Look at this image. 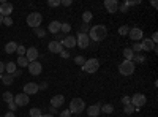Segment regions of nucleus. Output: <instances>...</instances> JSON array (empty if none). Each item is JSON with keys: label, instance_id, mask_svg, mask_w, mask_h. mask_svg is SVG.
I'll list each match as a JSON object with an SVG mask.
<instances>
[{"label": "nucleus", "instance_id": "473e14b6", "mask_svg": "<svg viewBox=\"0 0 158 117\" xmlns=\"http://www.w3.org/2000/svg\"><path fill=\"white\" fill-rule=\"evenodd\" d=\"M60 3H62V0H48V6H51V8L60 6Z\"/></svg>", "mask_w": 158, "mask_h": 117}, {"label": "nucleus", "instance_id": "f257e3e1", "mask_svg": "<svg viewBox=\"0 0 158 117\" xmlns=\"http://www.w3.org/2000/svg\"><path fill=\"white\" fill-rule=\"evenodd\" d=\"M106 36H108V29L104 27V25H101V24L94 25V27H90V30H89V38H90L92 41L100 43V41H103Z\"/></svg>", "mask_w": 158, "mask_h": 117}, {"label": "nucleus", "instance_id": "c9c22d12", "mask_svg": "<svg viewBox=\"0 0 158 117\" xmlns=\"http://www.w3.org/2000/svg\"><path fill=\"white\" fill-rule=\"evenodd\" d=\"M128 32H130V27H127V25H120L118 27V33L120 35H128Z\"/></svg>", "mask_w": 158, "mask_h": 117}, {"label": "nucleus", "instance_id": "bb28decb", "mask_svg": "<svg viewBox=\"0 0 158 117\" xmlns=\"http://www.w3.org/2000/svg\"><path fill=\"white\" fill-rule=\"evenodd\" d=\"M92 18H94V15H92L90 11H85V13H82V22H84V24H89V22L92 21Z\"/></svg>", "mask_w": 158, "mask_h": 117}, {"label": "nucleus", "instance_id": "ea45409f", "mask_svg": "<svg viewBox=\"0 0 158 117\" xmlns=\"http://www.w3.org/2000/svg\"><path fill=\"white\" fill-rule=\"evenodd\" d=\"M89 24H84L82 22V25H81V27H79V33H89Z\"/></svg>", "mask_w": 158, "mask_h": 117}, {"label": "nucleus", "instance_id": "6e6552de", "mask_svg": "<svg viewBox=\"0 0 158 117\" xmlns=\"http://www.w3.org/2000/svg\"><path fill=\"white\" fill-rule=\"evenodd\" d=\"M76 44H77L79 48H82V49L89 48V44H90V38H89V33H77V38H76Z\"/></svg>", "mask_w": 158, "mask_h": 117}, {"label": "nucleus", "instance_id": "5701e85b", "mask_svg": "<svg viewBox=\"0 0 158 117\" xmlns=\"http://www.w3.org/2000/svg\"><path fill=\"white\" fill-rule=\"evenodd\" d=\"M0 79H2V82L5 86H11L13 81H15V77H13V74H0Z\"/></svg>", "mask_w": 158, "mask_h": 117}, {"label": "nucleus", "instance_id": "864d4df0", "mask_svg": "<svg viewBox=\"0 0 158 117\" xmlns=\"http://www.w3.org/2000/svg\"><path fill=\"white\" fill-rule=\"evenodd\" d=\"M21 73H22L21 70H16V73H15V74H13V77H18V76H21Z\"/></svg>", "mask_w": 158, "mask_h": 117}, {"label": "nucleus", "instance_id": "b1692460", "mask_svg": "<svg viewBox=\"0 0 158 117\" xmlns=\"http://www.w3.org/2000/svg\"><path fill=\"white\" fill-rule=\"evenodd\" d=\"M29 60L25 59V56H22V57H18V60H16V65L18 67H21V68H24V67H29Z\"/></svg>", "mask_w": 158, "mask_h": 117}, {"label": "nucleus", "instance_id": "2eb2a0df", "mask_svg": "<svg viewBox=\"0 0 158 117\" xmlns=\"http://www.w3.org/2000/svg\"><path fill=\"white\" fill-rule=\"evenodd\" d=\"M48 48H49V51L52 54H60L62 51H63V46H62V43H59V41H54L52 40L49 44H48Z\"/></svg>", "mask_w": 158, "mask_h": 117}, {"label": "nucleus", "instance_id": "20e7f679", "mask_svg": "<svg viewBox=\"0 0 158 117\" xmlns=\"http://www.w3.org/2000/svg\"><path fill=\"white\" fill-rule=\"evenodd\" d=\"M135 63L133 60H123L120 65H118V71H120L122 76H131L135 73Z\"/></svg>", "mask_w": 158, "mask_h": 117}, {"label": "nucleus", "instance_id": "2f4dec72", "mask_svg": "<svg viewBox=\"0 0 158 117\" xmlns=\"http://www.w3.org/2000/svg\"><path fill=\"white\" fill-rule=\"evenodd\" d=\"M123 111H125V114H133V112L136 111V108H135V106H133V105H131V103H130V105L123 106Z\"/></svg>", "mask_w": 158, "mask_h": 117}, {"label": "nucleus", "instance_id": "79ce46f5", "mask_svg": "<svg viewBox=\"0 0 158 117\" xmlns=\"http://www.w3.org/2000/svg\"><path fill=\"white\" fill-rule=\"evenodd\" d=\"M130 103H131V97H127V95H125V97L122 98V105L127 106V105H130Z\"/></svg>", "mask_w": 158, "mask_h": 117}, {"label": "nucleus", "instance_id": "de8ad7c7", "mask_svg": "<svg viewBox=\"0 0 158 117\" xmlns=\"http://www.w3.org/2000/svg\"><path fill=\"white\" fill-rule=\"evenodd\" d=\"M60 5H63V6H70L71 5V0H62V3Z\"/></svg>", "mask_w": 158, "mask_h": 117}, {"label": "nucleus", "instance_id": "4c0bfd02", "mask_svg": "<svg viewBox=\"0 0 158 117\" xmlns=\"http://www.w3.org/2000/svg\"><path fill=\"white\" fill-rule=\"evenodd\" d=\"M74 63H77V65H81V67H82V65L85 63V59L82 56H76L74 57Z\"/></svg>", "mask_w": 158, "mask_h": 117}, {"label": "nucleus", "instance_id": "e433bc0d", "mask_svg": "<svg viewBox=\"0 0 158 117\" xmlns=\"http://www.w3.org/2000/svg\"><path fill=\"white\" fill-rule=\"evenodd\" d=\"M65 36H67V35H63L62 32H59V33H56V35H54V38H56L54 41H59V43H62V41L65 40Z\"/></svg>", "mask_w": 158, "mask_h": 117}, {"label": "nucleus", "instance_id": "7c9ffc66", "mask_svg": "<svg viewBox=\"0 0 158 117\" xmlns=\"http://www.w3.org/2000/svg\"><path fill=\"white\" fill-rule=\"evenodd\" d=\"M114 111V106L112 105H103L101 106V112H104V114H111Z\"/></svg>", "mask_w": 158, "mask_h": 117}, {"label": "nucleus", "instance_id": "a19ab883", "mask_svg": "<svg viewBox=\"0 0 158 117\" xmlns=\"http://www.w3.org/2000/svg\"><path fill=\"white\" fill-rule=\"evenodd\" d=\"M3 25H8V27H11V25H13V19H11V16L3 18Z\"/></svg>", "mask_w": 158, "mask_h": 117}, {"label": "nucleus", "instance_id": "8fccbe9b", "mask_svg": "<svg viewBox=\"0 0 158 117\" xmlns=\"http://www.w3.org/2000/svg\"><path fill=\"white\" fill-rule=\"evenodd\" d=\"M118 8H120V10H122V13H127V10H128V6H127V3H123V5H120V6H118Z\"/></svg>", "mask_w": 158, "mask_h": 117}, {"label": "nucleus", "instance_id": "4d7b16f0", "mask_svg": "<svg viewBox=\"0 0 158 117\" xmlns=\"http://www.w3.org/2000/svg\"><path fill=\"white\" fill-rule=\"evenodd\" d=\"M41 117H56V115H52V114H43Z\"/></svg>", "mask_w": 158, "mask_h": 117}, {"label": "nucleus", "instance_id": "c03bdc74", "mask_svg": "<svg viewBox=\"0 0 158 117\" xmlns=\"http://www.w3.org/2000/svg\"><path fill=\"white\" fill-rule=\"evenodd\" d=\"M60 117H71V112H70L68 109H65V111L60 112Z\"/></svg>", "mask_w": 158, "mask_h": 117}, {"label": "nucleus", "instance_id": "a18cd8bd", "mask_svg": "<svg viewBox=\"0 0 158 117\" xmlns=\"http://www.w3.org/2000/svg\"><path fill=\"white\" fill-rule=\"evenodd\" d=\"M150 40H152V43H153V44H156V41H158V33H156V32L152 35V38H150Z\"/></svg>", "mask_w": 158, "mask_h": 117}, {"label": "nucleus", "instance_id": "dca6fc26", "mask_svg": "<svg viewBox=\"0 0 158 117\" xmlns=\"http://www.w3.org/2000/svg\"><path fill=\"white\" fill-rule=\"evenodd\" d=\"M63 103H65V97L63 95H54V97L51 98V106L56 108V109H59Z\"/></svg>", "mask_w": 158, "mask_h": 117}, {"label": "nucleus", "instance_id": "0eeeda50", "mask_svg": "<svg viewBox=\"0 0 158 117\" xmlns=\"http://www.w3.org/2000/svg\"><path fill=\"white\" fill-rule=\"evenodd\" d=\"M29 73L32 74V76H40L41 74V71H43V65L40 63L38 60H35V62H30L29 63Z\"/></svg>", "mask_w": 158, "mask_h": 117}, {"label": "nucleus", "instance_id": "6ab92c4d", "mask_svg": "<svg viewBox=\"0 0 158 117\" xmlns=\"http://www.w3.org/2000/svg\"><path fill=\"white\" fill-rule=\"evenodd\" d=\"M25 59L29 62H35L38 59V49L36 48H29L27 52H25Z\"/></svg>", "mask_w": 158, "mask_h": 117}, {"label": "nucleus", "instance_id": "f03ea898", "mask_svg": "<svg viewBox=\"0 0 158 117\" xmlns=\"http://www.w3.org/2000/svg\"><path fill=\"white\" fill-rule=\"evenodd\" d=\"M84 109H85V103H84L82 98H73L70 101V109L68 111L71 114H81V112H84Z\"/></svg>", "mask_w": 158, "mask_h": 117}, {"label": "nucleus", "instance_id": "f3484780", "mask_svg": "<svg viewBox=\"0 0 158 117\" xmlns=\"http://www.w3.org/2000/svg\"><path fill=\"white\" fill-rule=\"evenodd\" d=\"M87 114L89 117H98L101 114V105H92L87 108Z\"/></svg>", "mask_w": 158, "mask_h": 117}, {"label": "nucleus", "instance_id": "a878e982", "mask_svg": "<svg viewBox=\"0 0 158 117\" xmlns=\"http://www.w3.org/2000/svg\"><path fill=\"white\" fill-rule=\"evenodd\" d=\"M70 30H71V24H68V22H62V24H60V32H62L63 35H67Z\"/></svg>", "mask_w": 158, "mask_h": 117}, {"label": "nucleus", "instance_id": "1a4fd4ad", "mask_svg": "<svg viewBox=\"0 0 158 117\" xmlns=\"http://www.w3.org/2000/svg\"><path fill=\"white\" fill-rule=\"evenodd\" d=\"M128 35H130L131 40H133V43H138V41H141L142 38H144V32H142L139 27H133V29H130Z\"/></svg>", "mask_w": 158, "mask_h": 117}, {"label": "nucleus", "instance_id": "13d9d810", "mask_svg": "<svg viewBox=\"0 0 158 117\" xmlns=\"http://www.w3.org/2000/svg\"><path fill=\"white\" fill-rule=\"evenodd\" d=\"M0 25H3V16L0 15Z\"/></svg>", "mask_w": 158, "mask_h": 117}, {"label": "nucleus", "instance_id": "603ef678", "mask_svg": "<svg viewBox=\"0 0 158 117\" xmlns=\"http://www.w3.org/2000/svg\"><path fill=\"white\" fill-rule=\"evenodd\" d=\"M3 117H16V115H15V112H11V111H8V112H6V114L3 115Z\"/></svg>", "mask_w": 158, "mask_h": 117}, {"label": "nucleus", "instance_id": "a211bd4d", "mask_svg": "<svg viewBox=\"0 0 158 117\" xmlns=\"http://www.w3.org/2000/svg\"><path fill=\"white\" fill-rule=\"evenodd\" d=\"M62 46L63 48H68V49H73L76 46V38L71 36V35H67V36H65V40L62 41Z\"/></svg>", "mask_w": 158, "mask_h": 117}, {"label": "nucleus", "instance_id": "f8f14e48", "mask_svg": "<svg viewBox=\"0 0 158 117\" xmlns=\"http://www.w3.org/2000/svg\"><path fill=\"white\" fill-rule=\"evenodd\" d=\"M11 13H13V5L10 2H2L0 3V15H2L3 18H8Z\"/></svg>", "mask_w": 158, "mask_h": 117}, {"label": "nucleus", "instance_id": "423d86ee", "mask_svg": "<svg viewBox=\"0 0 158 117\" xmlns=\"http://www.w3.org/2000/svg\"><path fill=\"white\" fill-rule=\"evenodd\" d=\"M146 103H147V98H146V95H144V94H135L133 97H131V105H133L136 109L142 108Z\"/></svg>", "mask_w": 158, "mask_h": 117}, {"label": "nucleus", "instance_id": "5fc2aeb1", "mask_svg": "<svg viewBox=\"0 0 158 117\" xmlns=\"http://www.w3.org/2000/svg\"><path fill=\"white\" fill-rule=\"evenodd\" d=\"M51 114H52V115H54V114H57V109H56V108H52V106H51Z\"/></svg>", "mask_w": 158, "mask_h": 117}, {"label": "nucleus", "instance_id": "9d476101", "mask_svg": "<svg viewBox=\"0 0 158 117\" xmlns=\"http://www.w3.org/2000/svg\"><path fill=\"white\" fill-rule=\"evenodd\" d=\"M141 48H142V51H155V52L158 51L156 44L152 43L150 38H142V40H141Z\"/></svg>", "mask_w": 158, "mask_h": 117}, {"label": "nucleus", "instance_id": "6e6d98bb", "mask_svg": "<svg viewBox=\"0 0 158 117\" xmlns=\"http://www.w3.org/2000/svg\"><path fill=\"white\" fill-rule=\"evenodd\" d=\"M156 5H158V3H156V0H152V6H153V8H156Z\"/></svg>", "mask_w": 158, "mask_h": 117}, {"label": "nucleus", "instance_id": "c756f323", "mask_svg": "<svg viewBox=\"0 0 158 117\" xmlns=\"http://www.w3.org/2000/svg\"><path fill=\"white\" fill-rule=\"evenodd\" d=\"M130 49H131V51H133V52H135V54H139V52H141V51H142V48H141V41H138V43H133V46H131Z\"/></svg>", "mask_w": 158, "mask_h": 117}, {"label": "nucleus", "instance_id": "49530a36", "mask_svg": "<svg viewBox=\"0 0 158 117\" xmlns=\"http://www.w3.org/2000/svg\"><path fill=\"white\" fill-rule=\"evenodd\" d=\"M38 89H40V90H46V89H48V82H41V84H38Z\"/></svg>", "mask_w": 158, "mask_h": 117}, {"label": "nucleus", "instance_id": "cd10ccee", "mask_svg": "<svg viewBox=\"0 0 158 117\" xmlns=\"http://www.w3.org/2000/svg\"><path fill=\"white\" fill-rule=\"evenodd\" d=\"M144 62H146V56H142V54H135L133 63H144Z\"/></svg>", "mask_w": 158, "mask_h": 117}, {"label": "nucleus", "instance_id": "f704fd0d", "mask_svg": "<svg viewBox=\"0 0 158 117\" xmlns=\"http://www.w3.org/2000/svg\"><path fill=\"white\" fill-rule=\"evenodd\" d=\"M13 100H15V97H13L11 92H5V94H3V101L10 103V101H13Z\"/></svg>", "mask_w": 158, "mask_h": 117}, {"label": "nucleus", "instance_id": "37998d69", "mask_svg": "<svg viewBox=\"0 0 158 117\" xmlns=\"http://www.w3.org/2000/svg\"><path fill=\"white\" fill-rule=\"evenodd\" d=\"M8 108H10V111H11V112H15L18 106H16V103H15V101H10V103H8Z\"/></svg>", "mask_w": 158, "mask_h": 117}, {"label": "nucleus", "instance_id": "412c9836", "mask_svg": "<svg viewBox=\"0 0 158 117\" xmlns=\"http://www.w3.org/2000/svg\"><path fill=\"white\" fill-rule=\"evenodd\" d=\"M16 70H18L16 62H6V63H5V71H6L8 74H15Z\"/></svg>", "mask_w": 158, "mask_h": 117}, {"label": "nucleus", "instance_id": "39448f33", "mask_svg": "<svg viewBox=\"0 0 158 117\" xmlns=\"http://www.w3.org/2000/svg\"><path fill=\"white\" fill-rule=\"evenodd\" d=\"M98 68H100V62H98V59H89V60H85V63L82 65V70L85 71V73H97L98 71Z\"/></svg>", "mask_w": 158, "mask_h": 117}, {"label": "nucleus", "instance_id": "09e8293b", "mask_svg": "<svg viewBox=\"0 0 158 117\" xmlns=\"http://www.w3.org/2000/svg\"><path fill=\"white\" fill-rule=\"evenodd\" d=\"M5 71V62H0V74H3Z\"/></svg>", "mask_w": 158, "mask_h": 117}, {"label": "nucleus", "instance_id": "3c124183", "mask_svg": "<svg viewBox=\"0 0 158 117\" xmlns=\"http://www.w3.org/2000/svg\"><path fill=\"white\" fill-rule=\"evenodd\" d=\"M60 56H62V57H65V59H68V57H70V54L67 52V51H62V52H60Z\"/></svg>", "mask_w": 158, "mask_h": 117}, {"label": "nucleus", "instance_id": "9b49d317", "mask_svg": "<svg viewBox=\"0 0 158 117\" xmlns=\"http://www.w3.org/2000/svg\"><path fill=\"white\" fill-rule=\"evenodd\" d=\"M13 101H15V103H16V106L19 108V106H27L30 100H29V95H25V94L22 92V94L16 95V97H15V100H13Z\"/></svg>", "mask_w": 158, "mask_h": 117}, {"label": "nucleus", "instance_id": "c85d7f7f", "mask_svg": "<svg viewBox=\"0 0 158 117\" xmlns=\"http://www.w3.org/2000/svg\"><path fill=\"white\" fill-rule=\"evenodd\" d=\"M30 117H41L43 114H41V109H40V108H32L30 109Z\"/></svg>", "mask_w": 158, "mask_h": 117}, {"label": "nucleus", "instance_id": "72a5a7b5", "mask_svg": "<svg viewBox=\"0 0 158 117\" xmlns=\"http://www.w3.org/2000/svg\"><path fill=\"white\" fill-rule=\"evenodd\" d=\"M35 35L40 36V38H43V36H46V30L41 29V27H36V29H35Z\"/></svg>", "mask_w": 158, "mask_h": 117}, {"label": "nucleus", "instance_id": "393cba45", "mask_svg": "<svg viewBox=\"0 0 158 117\" xmlns=\"http://www.w3.org/2000/svg\"><path fill=\"white\" fill-rule=\"evenodd\" d=\"M123 57H125V60H133L135 52H133L130 48H125V49H123Z\"/></svg>", "mask_w": 158, "mask_h": 117}, {"label": "nucleus", "instance_id": "7ed1b4c3", "mask_svg": "<svg viewBox=\"0 0 158 117\" xmlns=\"http://www.w3.org/2000/svg\"><path fill=\"white\" fill-rule=\"evenodd\" d=\"M27 25L29 27H33V29H36V27H40L41 25V22H43V16H41V13H36V11H33V13H29V16H27Z\"/></svg>", "mask_w": 158, "mask_h": 117}, {"label": "nucleus", "instance_id": "4468645a", "mask_svg": "<svg viewBox=\"0 0 158 117\" xmlns=\"http://www.w3.org/2000/svg\"><path fill=\"white\" fill-rule=\"evenodd\" d=\"M104 8L108 10V13L114 15V13H117V10H118V2L117 0H104Z\"/></svg>", "mask_w": 158, "mask_h": 117}, {"label": "nucleus", "instance_id": "4be33fe9", "mask_svg": "<svg viewBox=\"0 0 158 117\" xmlns=\"http://www.w3.org/2000/svg\"><path fill=\"white\" fill-rule=\"evenodd\" d=\"M16 49H18V44L15 41H10L5 44V52L6 54H13V52H16Z\"/></svg>", "mask_w": 158, "mask_h": 117}, {"label": "nucleus", "instance_id": "ddd939ff", "mask_svg": "<svg viewBox=\"0 0 158 117\" xmlns=\"http://www.w3.org/2000/svg\"><path fill=\"white\" fill-rule=\"evenodd\" d=\"M38 84L36 82H27L24 86V94L25 95H35V94H38Z\"/></svg>", "mask_w": 158, "mask_h": 117}, {"label": "nucleus", "instance_id": "58836bf2", "mask_svg": "<svg viewBox=\"0 0 158 117\" xmlns=\"http://www.w3.org/2000/svg\"><path fill=\"white\" fill-rule=\"evenodd\" d=\"M16 52L19 54V57H22V56H25V52H27V49H25L22 44L21 46H18V49H16Z\"/></svg>", "mask_w": 158, "mask_h": 117}, {"label": "nucleus", "instance_id": "aec40b11", "mask_svg": "<svg viewBox=\"0 0 158 117\" xmlns=\"http://www.w3.org/2000/svg\"><path fill=\"white\" fill-rule=\"evenodd\" d=\"M48 30L52 33V35H56V33H59L60 32V22L59 21H52L51 24H49V27H48Z\"/></svg>", "mask_w": 158, "mask_h": 117}]
</instances>
